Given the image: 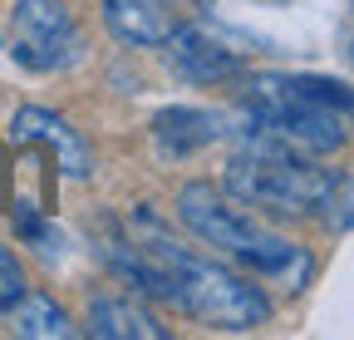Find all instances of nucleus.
Listing matches in <instances>:
<instances>
[{
	"label": "nucleus",
	"mask_w": 354,
	"mask_h": 340,
	"mask_svg": "<svg viewBox=\"0 0 354 340\" xmlns=\"http://www.w3.org/2000/svg\"><path fill=\"white\" fill-rule=\"evenodd\" d=\"M10 222H15V232H20V242H30L39 257H64V237H59V227L44 217V212L35 207V202H10Z\"/></svg>",
	"instance_id": "12"
},
{
	"label": "nucleus",
	"mask_w": 354,
	"mask_h": 340,
	"mask_svg": "<svg viewBox=\"0 0 354 340\" xmlns=\"http://www.w3.org/2000/svg\"><path fill=\"white\" fill-rule=\"evenodd\" d=\"M123 232L143 251V296L172 301L177 311H187L207 325H221V330H256L271 321V296L251 286V276L172 242L153 212H133V222Z\"/></svg>",
	"instance_id": "1"
},
{
	"label": "nucleus",
	"mask_w": 354,
	"mask_h": 340,
	"mask_svg": "<svg viewBox=\"0 0 354 340\" xmlns=\"http://www.w3.org/2000/svg\"><path fill=\"white\" fill-rule=\"evenodd\" d=\"M153 143H158V153L162 158H192V153H202V148H212L221 134V114H212V109H187V104H172V109H162V114H153Z\"/></svg>",
	"instance_id": "9"
},
{
	"label": "nucleus",
	"mask_w": 354,
	"mask_h": 340,
	"mask_svg": "<svg viewBox=\"0 0 354 340\" xmlns=\"http://www.w3.org/2000/svg\"><path fill=\"white\" fill-rule=\"evenodd\" d=\"M104 25L133 50H158L177 30V10L172 0H104Z\"/></svg>",
	"instance_id": "8"
},
{
	"label": "nucleus",
	"mask_w": 354,
	"mask_h": 340,
	"mask_svg": "<svg viewBox=\"0 0 354 340\" xmlns=\"http://www.w3.org/2000/svg\"><path fill=\"white\" fill-rule=\"evenodd\" d=\"M10 55L15 64L35 69V74H55L69 69L84 55L79 25L69 15L64 0H15L10 6Z\"/></svg>",
	"instance_id": "5"
},
{
	"label": "nucleus",
	"mask_w": 354,
	"mask_h": 340,
	"mask_svg": "<svg viewBox=\"0 0 354 340\" xmlns=\"http://www.w3.org/2000/svg\"><path fill=\"white\" fill-rule=\"evenodd\" d=\"M10 325L25 340H69L79 325L69 321V311L44 291H20V301L10 306Z\"/></svg>",
	"instance_id": "11"
},
{
	"label": "nucleus",
	"mask_w": 354,
	"mask_h": 340,
	"mask_svg": "<svg viewBox=\"0 0 354 340\" xmlns=\"http://www.w3.org/2000/svg\"><path fill=\"white\" fill-rule=\"evenodd\" d=\"M20 291H25V271H20V262L10 257L6 247H0V311H10L15 301H20Z\"/></svg>",
	"instance_id": "13"
},
{
	"label": "nucleus",
	"mask_w": 354,
	"mask_h": 340,
	"mask_svg": "<svg viewBox=\"0 0 354 340\" xmlns=\"http://www.w3.org/2000/svg\"><path fill=\"white\" fill-rule=\"evenodd\" d=\"M177 217H183V227L197 232L207 247H216L221 257L241 262L256 281L300 291V286H310V276H315V257H310L305 247H295L290 237L251 222L246 212L232 207L212 183H187L177 193Z\"/></svg>",
	"instance_id": "3"
},
{
	"label": "nucleus",
	"mask_w": 354,
	"mask_h": 340,
	"mask_svg": "<svg viewBox=\"0 0 354 340\" xmlns=\"http://www.w3.org/2000/svg\"><path fill=\"white\" fill-rule=\"evenodd\" d=\"M162 55H167V69L187 84H227L241 74V55L202 25H177L162 39Z\"/></svg>",
	"instance_id": "6"
},
{
	"label": "nucleus",
	"mask_w": 354,
	"mask_h": 340,
	"mask_svg": "<svg viewBox=\"0 0 354 340\" xmlns=\"http://www.w3.org/2000/svg\"><path fill=\"white\" fill-rule=\"evenodd\" d=\"M84 330L99 335V340H167V325L133 296H94L88 301V316H84Z\"/></svg>",
	"instance_id": "10"
},
{
	"label": "nucleus",
	"mask_w": 354,
	"mask_h": 340,
	"mask_svg": "<svg viewBox=\"0 0 354 340\" xmlns=\"http://www.w3.org/2000/svg\"><path fill=\"white\" fill-rule=\"evenodd\" d=\"M246 134L281 138L300 153H335L349 138V89L320 74H251L241 79Z\"/></svg>",
	"instance_id": "2"
},
{
	"label": "nucleus",
	"mask_w": 354,
	"mask_h": 340,
	"mask_svg": "<svg viewBox=\"0 0 354 340\" xmlns=\"http://www.w3.org/2000/svg\"><path fill=\"white\" fill-rule=\"evenodd\" d=\"M10 134H15V143H39V148H50V153H55V168H59L64 178H74V183H84L88 173H94V153H88L84 134L69 129V118H59V114H50V109H39V104L15 109Z\"/></svg>",
	"instance_id": "7"
},
{
	"label": "nucleus",
	"mask_w": 354,
	"mask_h": 340,
	"mask_svg": "<svg viewBox=\"0 0 354 340\" xmlns=\"http://www.w3.org/2000/svg\"><path fill=\"white\" fill-rule=\"evenodd\" d=\"M349 178L335 168H320L315 153H300L281 138L246 134V143L227 163V188L251 207H276V212H325Z\"/></svg>",
	"instance_id": "4"
}]
</instances>
